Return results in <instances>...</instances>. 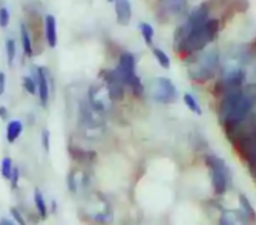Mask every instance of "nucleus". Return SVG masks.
Wrapping results in <instances>:
<instances>
[{"mask_svg": "<svg viewBox=\"0 0 256 225\" xmlns=\"http://www.w3.org/2000/svg\"><path fill=\"white\" fill-rule=\"evenodd\" d=\"M14 166L16 164H14L11 156H4V158L0 160V176H2L5 181H10V179H11Z\"/></svg>", "mask_w": 256, "mask_h": 225, "instance_id": "ddd939ff", "label": "nucleus"}, {"mask_svg": "<svg viewBox=\"0 0 256 225\" xmlns=\"http://www.w3.org/2000/svg\"><path fill=\"white\" fill-rule=\"evenodd\" d=\"M23 123L20 120H10L8 124H6V130H5V138H6V143L8 144H14L23 133Z\"/></svg>", "mask_w": 256, "mask_h": 225, "instance_id": "9d476101", "label": "nucleus"}, {"mask_svg": "<svg viewBox=\"0 0 256 225\" xmlns=\"http://www.w3.org/2000/svg\"><path fill=\"white\" fill-rule=\"evenodd\" d=\"M20 40H22V46H23V52L28 58H32L34 55V46H32V40L30 35V31L26 28L25 23L20 25Z\"/></svg>", "mask_w": 256, "mask_h": 225, "instance_id": "9b49d317", "label": "nucleus"}, {"mask_svg": "<svg viewBox=\"0 0 256 225\" xmlns=\"http://www.w3.org/2000/svg\"><path fill=\"white\" fill-rule=\"evenodd\" d=\"M108 2H110V3H114V2H115V0H108Z\"/></svg>", "mask_w": 256, "mask_h": 225, "instance_id": "bb28decb", "label": "nucleus"}, {"mask_svg": "<svg viewBox=\"0 0 256 225\" xmlns=\"http://www.w3.org/2000/svg\"><path fill=\"white\" fill-rule=\"evenodd\" d=\"M240 206L244 210V215H246L248 224L250 225H256V213H254V209H253V206L250 204V201L244 195H240Z\"/></svg>", "mask_w": 256, "mask_h": 225, "instance_id": "f8f14e48", "label": "nucleus"}, {"mask_svg": "<svg viewBox=\"0 0 256 225\" xmlns=\"http://www.w3.org/2000/svg\"><path fill=\"white\" fill-rule=\"evenodd\" d=\"M182 100H184L186 106H188L192 112H195L196 115H201V107H200L198 101L194 98V95H192V94H184Z\"/></svg>", "mask_w": 256, "mask_h": 225, "instance_id": "6ab92c4d", "label": "nucleus"}, {"mask_svg": "<svg viewBox=\"0 0 256 225\" xmlns=\"http://www.w3.org/2000/svg\"><path fill=\"white\" fill-rule=\"evenodd\" d=\"M152 52H154V57L156 58L158 64L161 67H164V69H169V67H170V58H169V55L164 51H162V49H160V48H154Z\"/></svg>", "mask_w": 256, "mask_h": 225, "instance_id": "2eb2a0df", "label": "nucleus"}, {"mask_svg": "<svg viewBox=\"0 0 256 225\" xmlns=\"http://www.w3.org/2000/svg\"><path fill=\"white\" fill-rule=\"evenodd\" d=\"M10 18H11V15H10L8 8H5V6L0 8V28H6L10 25Z\"/></svg>", "mask_w": 256, "mask_h": 225, "instance_id": "5701e85b", "label": "nucleus"}, {"mask_svg": "<svg viewBox=\"0 0 256 225\" xmlns=\"http://www.w3.org/2000/svg\"><path fill=\"white\" fill-rule=\"evenodd\" d=\"M32 202H34V209H36V215L40 221H46L50 216V207L48 202L44 199V195L42 193L40 189H34L32 192Z\"/></svg>", "mask_w": 256, "mask_h": 225, "instance_id": "1a4fd4ad", "label": "nucleus"}, {"mask_svg": "<svg viewBox=\"0 0 256 225\" xmlns=\"http://www.w3.org/2000/svg\"><path fill=\"white\" fill-rule=\"evenodd\" d=\"M150 97L156 103L170 104L176 100V87L169 78L156 77L150 83Z\"/></svg>", "mask_w": 256, "mask_h": 225, "instance_id": "20e7f679", "label": "nucleus"}, {"mask_svg": "<svg viewBox=\"0 0 256 225\" xmlns=\"http://www.w3.org/2000/svg\"><path fill=\"white\" fill-rule=\"evenodd\" d=\"M218 26V20H207L202 26L189 32L178 43V49L182 52H194L202 49L208 41H212L216 37Z\"/></svg>", "mask_w": 256, "mask_h": 225, "instance_id": "f03ea898", "label": "nucleus"}, {"mask_svg": "<svg viewBox=\"0 0 256 225\" xmlns=\"http://www.w3.org/2000/svg\"><path fill=\"white\" fill-rule=\"evenodd\" d=\"M34 80L37 83V97H38V101H40L42 107H48L50 97H51L50 74H48V71H46L43 66H37L36 67V77H34Z\"/></svg>", "mask_w": 256, "mask_h": 225, "instance_id": "39448f33", "label": "nucleus"}, {"mask_svg": "<svg viewBox=\"0 0 256 225\" xmlns=\"http://www.w3.org/2000/svg\"><path fill=\"white\" fill-rule=\"evenodd\" d=\"M40 144H42V147H43V150L46 153H50V150H51V132H50V129H43L42 130Z\"/></svg>", "mask_w": 256, "mask_h": 225, "instance_id": "aec40b11", "label": "nucleus"}, {"mask_svg": "<svg viewBox=\"0 0 256 225\" xmlns=\"http://www.w3.org/2000/svg\"><path fill=\"white\" fill-rule=\"evenodd\" d=\"M220 225H242V224L234 212H226L220 218Z\"/></svg>", "mask_w": 256, "mask_h": 225, "instance_id": "f3484780", "label": "nucleus"}, {"mask_svg": "<svg viewBox=\"0 0 256 225\" xmlns=\"http://www.w3.org/2000/svg\"><path fill=\"white\" fill-rule=\"evenodd\" d=\"M10 118V110L6 106H0V120H8Z\"/></svg>", "mask_w": 256, "mask_h": 225, "instance_id": "393cba45", "label": "nucleus"}, {"mask_svg": "<svg viewBox=\"0 0 256 225\" xmlns=\"http://www.w3.org/2000/svg\"><path fill=\"white\" fill-rule=\"evenodd\" d=\"M44 38L50 48H56L58 41V34H57V20L52 14H48L44 17Z\"/></svg>", "mask_w": 256, "mask_h": 225, "instance_id": "6e6552de", "label": "nucleus"}, {"mask_svg": "<svg viewBox=\"0 0 256 225\" xmlns=\"http://www.w3.org/2000/svg\"><path fill=\"white\" fill-rule=\"evenodd\" d=\"M10 215H11V219L14 221L16 225H28V219H26L25 213H23L18 207H11Z\"/></svg>", "mask_w": 256, "mask_h": 225, "instance_id": "dca6fc26", "label": "nucleus"}, {"mask_svg": "<svg viewBox=\"0 0 256 225\" xmlns=\"http://www.w3.org/2000/svg\"><path fill=\"white\" fill-rule=\"evenodd\" d=\"M22 86L23 89L30 94V95H37V83L34 80V77H30V75H25L22 78Z\"/></svg>", "mask_w": 256, "mask_h": 225, "instance_id": "a211bd4d", "label": "nucleus"}, {"mask_svg": "<svg viewBox=\"0 0 256 225\" xmlns=\"http://www.w3.org/2000/svg\"><path fill=\"white\" fill-rule=\"evenodd\" d=\"M136 69V61L134 54L130 52H123L120 55L118 64L114 69V72L117 74L118 80L123 83L124 87H129L134 92V95H143L144 94V84L142 83V78H140L135 72Z\"/></svg>", "mask_w": 256, "mask_h": 225, "instance_id": "f257e3e1", "label": "nucleus"}, {"mask_svg": "<svg viewBox=\"0 0 256 225\" xmlns=\"http://www.w3.org/2000/svg\"><path fill=\"white\" fill-rule=\"evenodd\" d=\"M114 6H115V17H117L118 25L128 26L130 23V18H132L130 0H115Z\"/></svg>", "mask_w": 256, "mask_h": 225, "instance_id": "423d86ee", "label": "nucleus"}, {"mask_svg": "<svg viewBox=\"0 0 256 225\" xmlns=\"http://www.w3.org/2000/svg\"><path fill=\"white\" fill-rule=\"evenodd\" d=\"M20 178H22L20 167H18V166H14V170H12L11 179L8 181V183L11 184V189H12V190H17V189H18V184H20Z\"/></svg>", "mask_w": 256, "mask_h": 225, "instance_id": "4be33fe9", "label": "nucleus"}, {"mask_svg": "<svg viewBox=\"0 0 256 225\" xmlns=\"http://www.w3.org/2000/svg\"><path fill=\"white\" fill-rule=\"evenodd\" d=\"M69 153H71L72 160L78 164H83V166H89L92 163H96L97 160V153L94 150H88V149H82L78 146L72 147L69 146Z\"/></svg>", "mask_w": 256, "mask_h": 225, "instance_id": "0eeeda50", "label": "nucleus"}, {"mask_svg": "<svg viewBox=\"0 0 256 225\" xmlns=\"http://www.w3.org/2000/svg\"><path fill=\"white\" fill-rule=\"evenodd\" d=\"M0 225H16L11 218H0Z\"/></svg>", "mask_w": 256, "mask_h": 225, "instance_id": "a878e982", "label": "nucleus"}, {"mask_svg": "<svg viewBox=\"0 0 256 225\" xmlns=\"http://www.w3.org/2000/svg\"><path fill=\"white\" fill-rule=\"evenodd\" d=\"M140 31H142V35H143L144 43L150 48V46H152V43H154V35H155L154 28H152L149 23H144V21H143V23H140Z\"/></svg>", "mask_w": 256, "mask_h": 225, "instance_id": "4468645a", "label": "nucleus"}, {"mask_svg": "<svg viewBox=\"0 0 256 225\" xmlns=\"http://www.w3.org/2000/svg\"><path fill=\"white\" fill-rule=\"evenodd\" d=\"M5 89H6V74L0 72V97L5 94Z\"/></svg>", "mask_w": 256, "mask_h": 225, "instance_id": "b1692460", "label": "nucleus"}, {"mask_svg": "<svg viewBox=\"0 0 256 225\" xmlns=\"http://www.w3.org/2000/svg\"><path fill=\"white\" fill-rule=\"evenodd\" d=\"M5 49H6L8 64L12 66V63H14V60H16V41H14L12 38H8V40H6Z\"/></svg>", "mask_w": 256, "mask_h": 225, "instance_id": "412c9836", "label": "nucleus"}, {"mask_svg": "<svg viewBox=\"0 0 256 225\" xmlns=\"http://www.w3.org/2000/svg\"><path fill=\"white\" fill-rule=\"evenodd\" d=\"M206 163L210 169V178H212V186L214 192L216 195H224L227 190V183L230 178V172L224 161L215 155H207L206 156Z\"/></svg>", "mask_w": 256, "mask_h": 225, "instance_id": "7ed1b4c3", "label": "nucleus"}]
</instances>
